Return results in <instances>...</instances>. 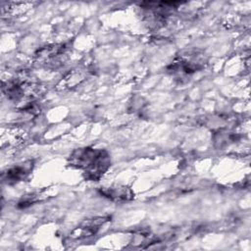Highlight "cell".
Listing matches in <instances>:
<instances>
[{"mask_svg": "<svg viewBox=\"0 0 251 251\" xmlns=\"http://www.w3.org/2000/svg\"><path fill=\"white\" fill-rule=\"evenodd\" d=\"M2 92L13 103L25 104L36 101L42 92V86L32 81L28 75L23 74L17 77L2 82ZM24 104V105H25Z\"/></svg>", "mask_w": 251, "mask_h": 251, "instance_id": "3", "label": "cell"}, {"mask_svg": "<svg viewBox=\"0 0 251 251\" xmlns=\"http://www.w3.org/2000/svg\"><path fill=\"white\" fill-rule=\"evenodd\" d=\"M68 165L80 170L85 180L98 181L111 167V156L105 149L79 147L68 157Z\"/></svg>", "mask_w": 251, "mask_h": 251, "instance_id": "1", "label": "cell"}, {"mask_svg": "<svg viewBox=\"0 0 251 251\" xmlns=\"http://www.w3.org/2000/svg\"><path fill=\"white\" fill-rule=\"evenodd\" d=\"M182 2H142L139 4L150 27L164 26Z\"/></svg>", "mask_w": 251, "mask_h": 251, "instance_id": "5", "label": "cell"}, {"mask_svg": "<svg viewBox=\"0 0 251 251\" xmlns=\"http://www.w3.org/2000/svg\"><path fill=\"white\" fill-rule=\"evenodd\" d=\"M70 45L68 43H53L40 47L33 54L34 63L38 66L56 70L62 67L69 58Z\"/></svg>", "mask_w": 251, "mask_h": 251, "instance_id": "4", "label": "cell"}, {"mask_svg": "<svg viewBox=\"0 0 251 251\" xmlns=\"http://www.w3.org/2000/svg\"><path fill=\"white\" fill-rule=\"evenodd\" d=\"M109 221H111L110 217H93L86 219L72 231L71 237L78 240L92 237Z\"/></svg>", "mask_w": 251, "mask_h": 251, "instance_id": "6", "label": "cell"}, {"mask_svg": "<svg viewBox=\"0 0 251 251\" xmlns=\"http://www.w3.org/2000/svg\"><path fill=\"white\" fill-rule=\"evenodd\" d=\"M34 167L33 160H27L14 165L2 173V181L8 185H15L25 180Z\"/></svg>", "mask_w": 251, "mask_h": 251, "instance_id": "7", "label": "cell"}, {"mask_svg": "<svg viewBox=\"0 0 251 251\" xmlns=\"http://www.w3.org/2000/svg\"><path fill=\"white\" fill-rule=\"evenodd\" d=\"M90 71L86 66H77L68 71L58 82L57 87L61 90L72 89L86 79Z\"/></svg>", "mask_w": 251, "mask_h": 251, "instance_id": "9", "label": "cell"}, {"mask_svg": "<svg viewBox=\"0 0 251 251\" xmlns=\"http://www.w3.org/2000/svg\"><path fill=\"white\" fill-rule=\"evenodd\" d=\"M207 65L206 54L199 49H184L166 67V72L179 84L185 83Z\"/></svg>", "mask_w": 251, "mask_h": 251, "instance_id": "2", "label": "cell"}, {"mask_svg": "<svg viewBox=\"0 0 251 251\" xmlns=\"http://www.w3.org/2000/svg\"><path fill=\"white\" fill-rule=\"evenodd\" d=\"M98 193L102 197L116 203L128 202L134 198V192L132 189L129 186L122 184L101 186L98 188Z\"/></svg>", "mask_w": 251, "mask_h": 251, "instance_id": "8", "label": "cell"}, {"mask_svg": "<svg viewBox=\"0 0 251 251\" xmlns=\"http://www.w3.org/2000/svg\"><path fill=\"white\" fill-rule=\"evenodd\" d=\"M240 138H241V135L239 133L232 132L228 128L218 129V130H214L213 132V143L215 148L217 149L226 148L230 144H233L239 141Z\"/></svg>", "mask_w": 251, "mask_h": 251, "instance_id": "10", "label": "cell"}]
</instances>
